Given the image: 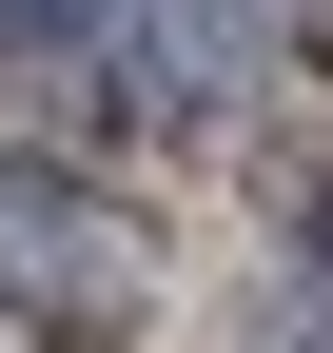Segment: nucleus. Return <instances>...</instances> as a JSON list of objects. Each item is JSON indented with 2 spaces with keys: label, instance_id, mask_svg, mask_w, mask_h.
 Segmentation results:
<instances>
[{
  "label": "nucleus",
  "instance_id": "nucleus-1",
  "mask_svg": "<svg viewBox=\"0 0 333 353\" xmlns=\"http://www.w3.org/2000/svg\"><path fill=\"white\" fill-rule=\"evenodd\" d=\"M0 275L20 294H118V255H98V216H78L59 176H0Z\"/></svg>",
  "mask_w": 333,
  "mask_h": 353
}]
</instances>
